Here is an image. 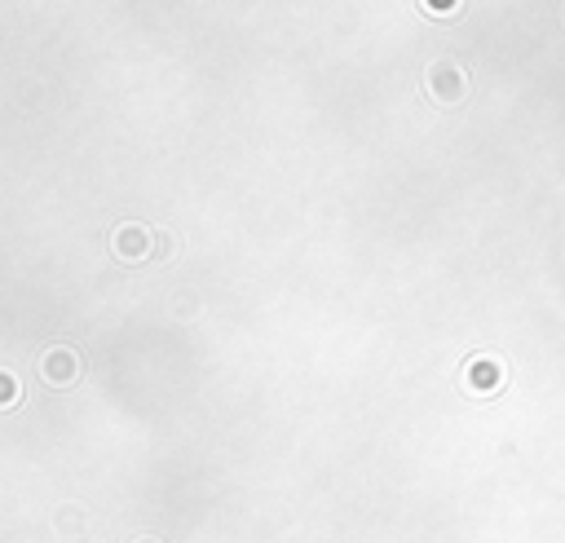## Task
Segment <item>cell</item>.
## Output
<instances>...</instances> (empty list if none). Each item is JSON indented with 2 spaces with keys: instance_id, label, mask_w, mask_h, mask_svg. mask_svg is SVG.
Listing matches in <instances>:
<instances>
[{
  "instance_id": "277c9868",
  "label": "cell",
  "mask_w": 565,
  "mask_h": 543,
  "mask_svg": "<svg viewBox=\"0 0 565 543\" xmlns=\"http://www.w3.org/2000/svg\"><path fill=\"white\" fill-rule=\"evenodd\" d=\"M80 530H84V526H80V513H62V535H71V539H76Z\"/></svg>"
},
{
  "instance_id": "6da1fadb",
  "label": "cell",
  "mask_w": 565,
  "mask_h": 543,
  "mask_svg": "<svg viewBox=\"0 0 565 543\" xmlns=\"http://www.w3.org/2000/svg\"><path fill=\"white\" fill-rule=\"evenodd\" d=\"M40 380L53 389H71L80 380V354L71 345H53L45 358H40Z\"/></svg>"
},
{
  "instance_id": "3957f363",
  "label": "cell",
  "mask_w": 565,
  "mask_h": 543,
  "mask_svg": "<svg viewBox=\"0 0 565 543\" xmlns=\"http://www.w3.org/2000/svg\"><path fill=\"white\" fill-rule=\"evenodd\" d=\"M18 393H23V389H18V380L9 376V371H0V407H14Z\"/></svg>"
},
{
  "instance_id": "5b68a950",
  "label": "cell",
  "mask_w": 565,
  "mask_h": 543,
  "mask_svg": "<svg viewBox=\"0 0 565 543\" xmlns=\"http://www.w3.org/2000/svg\"><path fill=\"white\" fill-rule=\"evenodd\" d=\"M168 252H173V239L155 230V252H151V257H168Z\"/></svg>"
},
{
  "instance_id": "8992f818",
  "label": "cell",
  "mask_w": 565,
  "mask_h": 543,
  "mask_svg": "<svg viewBox=\"0 0 565 543\" xmlns=\"http://www.w3.org/2000/svg\"><path fill=\"white\" fill-rule=\"evenodd\" d=\"M142 543H155V539H142Z\"/></svg>"
},
{
  "instance_id": "7a4b0ae2",
  "label": "cell",
  "mask_w": 565,
  "mask_h": 543,
  "mask_svg": "<svg viewBox=\"0 0 565 543\" xmlns=\"http://www.w3.org/2000/svg\"><path fill=\"white\" fill-rule=\"evenodd\" d=\"M155 252V230L146 226H120L115 230V257L120 261H142Z\"/></svg>"
}]
</instances>
